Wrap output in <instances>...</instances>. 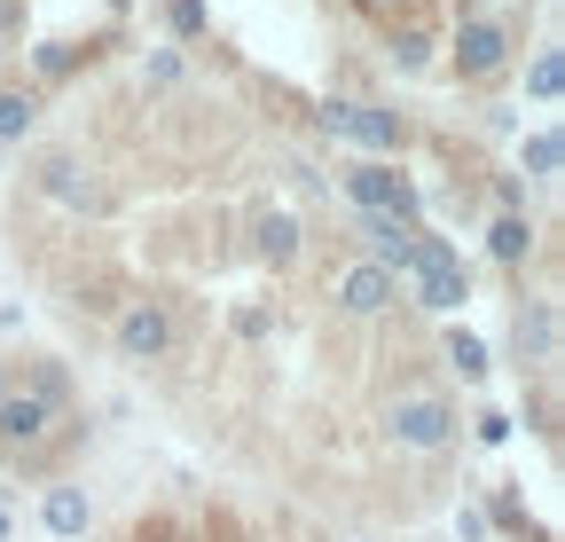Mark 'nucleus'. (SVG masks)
I'll list each match as a JSON object with an SVG mask.
<instances>
[{
	"label": "nucleus",
	"mask_w": 565,
	"mask_h": 542,
	"mask_svg": "<svg viewBox=\"0 0 565 542\" xmlns=\"http://www.w3.org/2000/svg\"><path fill=\"white\" fill-rule=\"evenodd\" d=\"M511 55H519V32L503 24V17H463L456 24V72L463 79H494V72H511Z\"/></svg>",
	"instance_id": "f257e3e1"
},
{
	"label": "nucleus",
	"mask_w": 565,
	"mask_h": 542,
	"mask_svg": "<svg viewBox=\"0 0 565 542\" xmlns=\"http://www.w3.org/2000/svg\"><path fill=\"white\" fill-rule=\"evenodd\" d=\"M385 433H393L401 448H416V456H433V448L456 440V410H448L440 393H408V401H393V410H385Z\"/></svg>",
	"instance_id": "f03ea898"
},
{
	"label": "nucleus",
	"mask_w": 565,
	"mask_h": 542,
	"mask_svg": "<svg viewBox=\"0 0 565 542\" xmlns=\"http://www.w3.org/2000/svg\"><path fill=\"white\" fill-rule=\"evenodd\" d=\"M345 196L362 205V221L370 213H385V221H408L416 229V189L385 166V158H370V166H345Z\"/></svg>",
	"instance_id": "7ed1b4c3"
},
{
	"label": "nucleus",
	"mask_w": 565,
	"mask_h": 542,
	"mask_svg": "<svg viewBox=\"0 0 565 542\" xmlns=\"http://www.w3.org/2000/svg\"><path fill=\"white\" fill-rule=\"evenodd\" d=\"M322 134H338V142L370 150V158H393V150H401V118L377 110V103H330V110H322Z\"/></svg>",
	"instance_id": "20e7f679"
},
{
	"label": "nucleus",
	"mask_w": 565,
	"mask_h": 542,
	"mask_svg": "<svg viewBox=\"0 0 565 542\" xmlns=\"http://www.w3.org/2000/svg\"><path fill=\"white\" fill-rule=\"evenodd\" d=\"M118 354H126V362H166V354H173V315L150 307V299L126 307V315H118Z\"/></svg>",
	"instance_id": "39448f33"
},
{
	"label": "nucleus",
	"mask_w": 565,
	"mask_h": 542,
	"mask_svg": "<svg viewBox=\"0 0 565 542\" xmlns=\"http://www.w3.org/2000/svg\"><path fill=\"white\" fill-rule=\"evenodd\" d=\"M401 299V284L385 276L377 259H353L345 276H338V315H353V322H370V315H385Z\"/></svg>",
	"instance_id": "423d86ee"
},
{
	"label": "nucleus",
	"mask_w": 565,
	"mask_h": 542,
	"mask_svg": "<svg viewBox=\"0 0 565 542\" xmlns=\"http://www.w3.org/2000/svg\"><path fill=\"white\" fill-rule=\"evenodd\" d=\"M47 425H55V410H40L32 393H9V401H0V448H40Z\"/></svg>",
	"instance_id": "0eeeda50"
},
{
	"label": "nucleus",
	"mask_w": 565,
	"mask_h": 542,
	"mask_svg": "<svg viewBox=\"0 0 565 542\" xmlns=\"http://www.w3.org/2000/svg\"><path fill=\"white\" fill-rule=\"evenodd\" d=\"M424 307H433V315H456L463 299H471V284H463V267H408V276H401Z\"/></svg>",
	"instance_id": "6e6552de"
},
{
	"label": "nucleus",
	"mask_w": 565,
	"mask_h": 542,
	"mask_svg": "<svg viewBox=\"0 0 565 542\" xmlns=\"http://www.w3.org/2000/svg\"><path fill=\"white\" fill-rule=\"evenodd\" d=\"M40 519H47V534H63V542H79V534L95 527V503H87V488H47Z\"/></svg>",
	"instance_id": "1a4fd4ad"
},
{
	"label": "nucleus",
	"mask_w": 565,
	"mask_h": 542,
	"mask_svg": "<svg viewBox=\"0 0 565 542\" xmlns=\"http://www.w3.org/2000/svg\"><path fill=\"white\" fill-rule=\"evenodd\" d=\"M519 354H526V362H557V307H550V299L519 307Z\"/></svg>",
	"instance_id": "9d476101"
},
{
	"label": "nucleus",
	"mask_w": 565,
	"mask_h": 542,
	"mask_svg": "<svg viewBox=\"0 0 565 542\" xmlns=\"http://www.w3.org/2000/svg\"><path fill=\"white\" fill-rule=\"evenodd\" d=\"M252 244H259V259L291 267V259H299V213H259V221H252Z\"/></svg>",
	"instance_id": "9b49d317"
},
{
	"label": "nucleus",
	"mask_w": 565,
	"mask_h": 542,
	"mask_svg": "<svg viewBox=\"0 0 565 542\" xmlns=\"http://www.w3.org/2000/svg\"><path fill=\"white\" fill-rule=\"evenodd\" d=\"M487 252L503 259V267H526V252H534V221H526V213H503V221L487 229Z\"/></svg>",
	"instance_id": "f8f14e48"
},
{
	"label": "nucleus",
	"mask_w": 565,
	"mask_h": 542,
	"mask_svg": "<svg viewBox=\"0 0 565 542\" xmlns=\"http://www.w3.org/2000/svg\"><path fill=\"white\" fill-rule=\"evenodd\" d=\"M32 126H40V95H0V150L24 142Z\"/></svg>",
	"instance_id": "ddd939ff"
},
{
	"label": "nucleus",
	"mask_w": 565,
	"mask_h": 542,
	"mask_svg": "<svg viewBox=\"0 0 565 542\" xmlns=\"http://www.w3.org/2000/svg\"><path fill=\"white\" fill-rule=\"evenodd\" d=\"M40 189L63 196V205H87V181H79V158H47L40 166Z\"/></svg>",
	"instance_id": "4468645a"
},
{
	"label": "nucleus",
	"mask_w": 565,
	"mask_h": 542,
	"mask_svg": "<svg viewBox=\"0 0 565 542\" xmlns=\"http://www.w3.org/2000/svg\"><path fill=\"white\" fill-rule=\"evenodd\" d=\"M24 393H32V401H40V410H55V417H63V410H71V378H63V362H40V370H32V385H24Z\"/></svg>",
	"instance_id": "2eb2a0df"
},
{
	"label": "nucleus",
	"mask_w": 565,
	"mask_h": 542,
	"mask_svg": "<svg viewBox=\"0 0 565 542\" xmlns=\"http://www.w3.org/2000/svg\"><path fill=\"white\" fill-rule=\"evenodd\" d=\"M448 370H463L471 385L487 378V347H479V338H471V330H448Z\"/></svg>",
	"instance_id": "dca6fc26"
},
{
	"label": "nucleus",
	"mask_w": 565,
	"mask_h": 542,
	"mask_svg": "<svg viewBox=\"0 0 565 542\" xmlns=\"http://www.w3.org/2000/svg\"><path fill=\"white\" fill-rule=\"evenodd\" d=\"M385 55H393V72H424V63H433V40H424V32H393Z\"/></svg>",
	"instance_id": "f3484780"
},
{
	"label": "nucleus",
	"mask_w": 565,
	"mask_h": 542,
	"mask_svg": "<svg viewBox=\"0 0 565 542\" xmlns=\"http://www.w3.org/2000/svg\"><path fill=\"white\" fill-rule=\"evenodd\" d=\"M526 87H534L542 103H557V87H565V55H557V47H542V55H534V72H526Z\"/></svg>",
	"instance_id": "a211bd4d"
},
{
	"label": "nucleus",
	"mask_w": 565,
	"mask_h": 542,
	"mask_svg": "<svg viewBox=\"0 0 565 542\" xmlns=\"http://www.w3.org/2000/svg\"><path fill=\"white\" fill-rule=\"evenodd\" d=\"M557 158H565V142H557V126H542L534 142H526V166H534V181H550V173H557Z\"/></svg>",
	"instance_id": "6ab92c4d"
},
{
	"label": "nucleus",
	"mask_w": 565,
	"mask_h": 542,
	"mask_svg": "<svg viewBox=\"0 0 565 542\" xmlns=\"http://www.w3.org/2000/svg\"><path fill=\"white\" fill-rule=\"evenodd\" d=\"M166 24H173V40H196L204 32V0H166Z\"/></svg>",
	"instance_id": "aec40b11"
},
{
	"label": "nucleus",
	"mask_w": 565,
	"mask_h": 542,
	"mask_svg": "<svg viewBox=\"0 0 565 542\" xmlns=\"http://www.w3.org/2000/svg\"><path fill=\"white\" fill-rule=\"evenodd\" d=\"M71 63H79V47H63V40H55V47H40V72H47V79H63Z\"/></svg>",
	"instance_id": "412c9836"
},
{
	"label": "nucleus",
	"mask_w": 565,
	"mask_h": 542,
	"mask_svg": "<svg viewBox=\"0 0 565 542\" xmlns=\"http://www.w3.org/2000/svg\"><path fill=\"white\" fill-rule=\"evenodd\" d=\"M456 527H463V542H487V527H494V519H487L479 503H463V511H456Z\"/></svg>",
	"instance_id": "4be33fe9"
},
{
	"label": "nucleus",
	"mask_w": 565,
	"mask_h": 542,
	"mask_svg": "<svg viewBox=\"0 0 565 542\" xmlns=\"http://www.w3.org/2000/svg\"><path fill=\"white\" fill-rule=\"evenodd\" d=\"M173 79H181V55H173V47L150 55V87H173Z\"/></svg>",
	"instance_id": "5701e85b"
},
{
	"label": "nucleus",
	"mask_w": 565,
	"mask_h": 542,
	"mask_svg": "<svg viewBox=\"0 0 565 542\" xmlns=\"http://www.w3.org/2000/svg\"><path fill=\"white\" fill-rule=\"evenodd\" d=\"M353 9H362V17H393V9H401V0H353Z\"/></svg>",
	"instance_id": "b1692460"
},
{
	"label": "nucleus",
	"mask_w": 565,
	"mask_h": 542,
	"mask_svg": "<svg viewBox=\"0 0 565 542\" xmlns=\"http://www.w3.org/2000/svg\"><path fill=\"white\" fill-rule=\"evenodd\" d=\"M9 393H17V385H9V370H0V401H9Z\"/></svg>",
	"instance_id": "393cba45"
},
{
	"label": "nucleus",
	"mask_w": 565,
	"mask_h": 542,
	"mask_svg": "<svg viewBox=\"0 0 565 542\" xmlns=\"http://www.w3.org/2000/svg\"><path fill=\"white\" fill-rule=\"evenodd\" d=\"M0 542H9V511H0Z\"/></svg>",
	"instance_id": "a878e982"
},
{
	"label": "nucleus",
	"mask_w": 565,
	"mask_h": 542,
	"mask_svg": "<svg viewBox=\"0 0 565 542\" xmlns=\"http://www.w3.org/2000/svg\"><path fill=\"white\" fill-rule=\"evenodd\" d=\"M0 55H9V47H0Z\"/></svg>",
	"instance_id": "bb28decb"
}]
</instances>
